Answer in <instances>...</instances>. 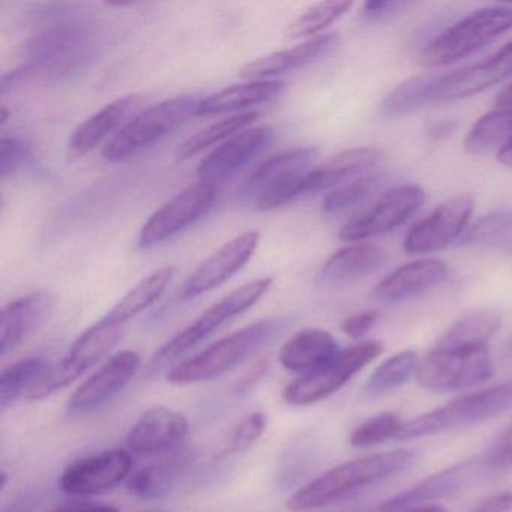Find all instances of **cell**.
Masks as SVG:
<instances>
[{
	"instance_id": "1",
	"label": "cell",
	"mask_w": 512,
	"mask_h": 512,
	"mask_svg": "<svg viewBox=\"0 0 512 512\" xmlns=\"http://www.w3.org/2000/svg\"><path fill=\"white\" fill-rule=\"evenodd\" d=\"M101 50L103 35L97 23L67 17L49 23L29 38L25 65L38 82H65L88 71Z\"/></svg>"
},
{
	"instance_id": "2",
	"label": "cell",
	"mask_w": 512,
	"mask_h": 512,
	"mask_svg": "<svg viewBox=\"0 0 512 512\" xmlns=\"http://www.w3.org/2000/svg\"><path fill=\"white\" fill-rule=\"evenodd\" d=\"M415 461L416 452L407 451V449H395V451L380 452V454L347 461L326 470L325 473L299 488L287 500V508L293 512L325 508L365 488L380 484L397 473L406 472L415 464Z\"/></svg>"
},
{
	"instance_id": "3",
	"label": "cell",
	"mask_w": 512,
	"mask_h": 512,
	"mask_svg": "<svg viewBox=\"0 0 512 512\" xmlns=\"http://www.w3.org/2000/svg\"><path fill=\"white\" fill-rule=\"evenodd\" d=\"M287 325L289 320L286 317H272L250 323L179 362L166 374L167 382L173 385H193L215 379L247 361L257 350L281 334Z\"/></svg>"
},
{
	"instance_id": "4",
	"label": "cell",
	"mask_w": 512,
	"mask_h": 512,
	"mask_svg": "<svg viewBox=\"0 0 512 512\" xmlns=\"http://www.w3.org/2000/svg\"><path fill=\"white\" fill-rule=\"evenodd\" d=\"M271 277L259 278L242 284L238 289L232 290L226 296L215 302L214 305L203 311L190 325L185 326L178 334L173 335L169 341L160 347L149 362L148 374L155 376L164 368L175 364L185 353L211 337L224 323L230 322L235 317L241 316L245 311L256 305L271 289Z\"/></svg>"
},
{
	"instance_id": "5",
	"label": "cell",
	"mask_w": 512,
	"mask_h": 512,
	"mask_svg": "<svg viewBox=\"0 0 512 512\" xmlns=\"http://www.w3.org/2000/svg\"><path fill=\"white\" fill-rule=\"evenodd\" d=\"M199 98L179 95L142 110L103 148L104 160L121 163L142 154L196 116Z\"/></svg>"
},
{
	"instance_id": "6",
	"label": "cell",
	"mask_w": 512,
	"mask_h": 512,
	"mask_svg": "<svg viewBox=\"0 0 512 512\" xmlns=\"http://www.w3.org/2000/svg\"><path fill=\"white\" fill-rule=\"evenodd\" d=\"M512 31V7H488L449 26L422 49L419 64L445 67Z\"/></svg>"
},
{
	"instance_id": "7",
	"label": "cell",
	"mask_w": 512,
	"mask_h": 512,
	"mask_svg": "<svg viewBox=\"0 0 512 512\" xmlns=\"http://www.w3.org/2000/svg\"><path fill=\"white\" fill-rule=\"evenodd\" d=\"M383 152L376 148H353L340 152L320 166L313 167L286 187L266 194L254 202L257 211L269 212L283 208L296 200L335 190L355 176L362 175L382 163Z\"/></svg>"
},
{
	"instance_id": "8",
	"label": "cell",
	"mask_w": 512,
	"mask_h": 512,
	"mask_svg": "<svg viewBox=\"0 0 512 512\" xmlns=\"http://www.w3.org/2000/svg\"><path fill=\"white\" fill-rule=\"evenodd\" d=\"M509 409H512V382L463 395L445 406L410 419L404 422L397 439H418L452 428L478 424L496 418Z\"/></svg>"
},
{
	"instance_id": "9",
	"label": "cell",
	"mask_w": 512,
	"mask_h": 512,
	"mask_svg": "<svg viewBox=\"0 0 512 512\" xmlns=\"http://www.w3.org/2000/svg\"><path fill=\"white\" fill-rule=\"evenodd\" d=\"M493 376L488 344L434 347L421 361L416 380L428 391H463L487 382Z\"/></svg>"
},
{
	"instance_id": "10",
	"label": "cell",
	"mask_w": 512,
	"mask_h": 512,
	"mask_svg": "<svg viewBox=\"0 0 512 512\" xmlns=\"http://www.w3.org/2000/svg\"><path fill=\"white\" fill-rule=\"evenodd\" d=\"M121 328L122 326L112 325L104 319L89 326L71 344L64 358L50 365L43 379L26 395V400H44L70 386L74 380L79 379L89 368L112 352L113 347L121 340Z\"/></svg>"
},
{
	"instance_id": "11",
	"label": "cell",
	"mask_w": 512,
	"mask_h": 512,
	"mask_svg": "<svg viewBox=\"0 0 512 512\" xmlns=\"http://www.w3.org/2000/svg\"><path fill=\"white\" fill-rule=\"evenodd\" d=\"M380 341H361L341 350L334 359L317 370L301 374L284 389V400L290 406H311L343 388L355 374L382 353Z\"/></svg>"
},
{
	"instance_id": "12",
	"label": "cell",
	"mask_w": 512,
	"mask_h": 512,
	"mask_svg": "<svg viewBox=\"0 0 512 512\" xmlns=\"http://www.w3.org/2000/svg\"><path fill=\"white\" fill-rule=\"evenodd\" d=\"M215 197L217 190L214 185L200 181L179 191L143 224L139 235V247L142 250H149L155 245L175 238L211 211Z\"/></svg>"
},
{
	"instance_id": "13",
	"label": "cell",
	"mask_w": 512,
	"mask_h": 512,
	"mask_svg": "<svg viewBox=\"0 0 512 512\" xmlns=\"http://www.w3.org/2000/svg\"><path fill=\"white\" fill-rule=\"evenodd\" d=\"M424 190L415 184L400 185L383 194L376 203L340 229L341 241L359 242L397 229L424 203Z\"/></svg>"
},
{
	"instance_id": "14",
	"label": "cell",
	"mask_w": 512,
	"mask_h": 512,
	"mask_svg": "<svg viewBox=\"0 0 512 512\" xmlns=\"http://www.w3.org/2000/svg\"><path fill=\"white\" fill-rule=\"evenodd\" d=\"M259 241V232L248 230L221 245L182 283L178 292L179 301H191L223 286L250 262L251 257L256 253Z\"/></svg>"
},
{
	"instance_id": "15",
	"label": "cell",
	"mask_w": 512,
	"mask_h": 512,
	"mask_svg": "<svg viewBox=\"0 0 512 512\" xmlns=\"http://www.w3.org/2000/svg\"><path fill=\"white\" fill-rule=\"evenodd\" d=\"M131 467L130 451L106 449L71 463L59 478V487L68 496H98L130 478Z\"/></svg>"
},
{
	"instance_id": "16",
	"label": "cell",
	"mask_w": 512,
	"mask_h": 512,
	"mask_svg": "<svg viewBox=\"0 0 512 512\" xmlns=\"http://www.w3.org/2000/svg\"><path fill=\"white\" fill-rule=\"evenodd\" d=\"M139 353L122 350L110 356L89 379H86L68 400L71 415H88L106 406L119 392L127 388L140 370Z\"/></svg>"
},
{
	"instance_id": "17",
	"label": "cell",
	"mask_w": 512,
	"mask_h": 512,
	"mask_svg": "<svg viewBox=\"0 0 512 512\" xmlns=\"http://www.w3.org/2000/svg\"><path fill=\"white\" fill-rule=\"evenodd\" d=\"M472 212L473 199L469 194L446 200L409 230L404 239V251L425 254L443 250L463 235Z\"/></svg>"
},
{
	"instance_id": "18",
	"label": "cell",
	"mask_w": 512,
	"mask_h": 512,
	"mask_svg": "<svg viewBox=\"0 0 512 512\" xmlns=\"http://www.w3.org/2000/svg\"><path fill=\"white\" fill-rule=\"evenodd\" d=\"M274 139L271 127H254L230 137L223 145L206 155L197 166V178L209 185H218L235 176Z\"/></svg>"
},
{
	"instance_id": "19",
	"label": "cell",
	"mask_w": 512,
	"mask_h": 512,
	"mask_svg": "<svg viewBox=\"0 0 512 512\" xmlns=\"http://www.w3.org/2000/svg\"><path fill=\"white\" fill-rule=\"evenodd\" d=\"M146 98L140 94L125 95L89 116L71 134L68 157L79 160L91 154L101 143H109L131 119L142 112Z\"/></svg>"
},
{
	"instance_id": "20",
	"label": "cell",
	"mask_w": 512,
	"mask_h": 512,
	"mask_svg": "<svg viewBox=\"0 0 512 512\" xmlns=\"http://www.w3.org/2000/svg\"><path fill=\"white\" fill-rule=\"evenodd\" d=\"M190 431L184 413L169 407L155 406L143 412L127 434L130 452L157 455L175 451Z\"/></svg>"
},
{
	"instance_id": "21",
	"label": "cell",
	"mask_w": 512,
	"mask_h": 512,
	"mask_svg": "<svg viewBox=\"0 0 512 512\" xmlns=\"http://www.w3.org/2000/svg\"><path fill=\"white\" fill-rule=\"evenodd\" d=\"M511 76L512 41H509L487 61L443 74L434 94V101L449 103L475 97Z\"/></svg>"
},
{
	"instance_id": "22",
	"label": "cell",
	"mask_w": 512,
	"mask_h": 512,
	"mask_svg": "<svg viewBox=\"0 0 512 512\" xmlns=\"http://www.w3.org/2000/svg\"><path fill=\"white\" fill-rule=\"evenodd\" d=\"M338 43L340 37L335 32L317 35L292 49L269 53L248 62L239 70L238 76L247 80H268L281 74L292 73L331 55L337 49Z\"/></svg>"
},
{
	"instance_id": "23",
	"label": "cell",
	"mask_w": 512,
	"mask_h": 512,
	"mask_svg": "<svg viewBox=\"0 0 512 512\" xmlns=\"http://www.w3.org/2000/svg\"><path fill=\"white\" fill-rule=\"evenodd\" d=\"M446 277L448 266L440 260H416L395 269L374 287L371 296L380 304H400L440 286Z\"/></svg>"
},
{
	"instance_id": "24",
	"label": "cell",
	"mask_w": 512,
	"mask_h": 512,
	"mask_svg": "<svg viewBox=\"0 0 512 512\" xmlns=\"http://www.w3.org/2000/svg\"><path fill=\"white\" fill-rule=\"evenodd\" d=\"M317 157L319 151L316 148H293L269 158L248 176L242 196L256 202L260 197L286 187L313 169Z\"/></svg>"
},
{
	"instance_id": "25",
	"label": "cell",
	"mask_w": 512,
	"mask_h": 512,
	"mask_svg": "<svg viewBox=\"0 0 512 512\" xmlns=\"http://www.w3.org/2000/svg\"><path fill=\"white\" fill-rule=\"evenodd\" d=\"M53 298L49 292H34L14 299L0 313V353L2 356L22 346L49 317Z\"/></svg>"
},
{
	"instance_id": "26",
	"label": "cell",
	"mask_w": 512,
	"mask_h": 512,
	"mask_svg": "<svg viewBox=\"0 0 512 512\" xmlns=\"http://www.w3.org/2000/svg\"><path fill=\"white\" fill-rule=\"evenodd\" d=\"M386 259V251L377 245H349L326 260L317 275V283L323 287L346 286L382 268Z\"/></svg>"
},
{
	"instance_id": "27",
	"label": "cell",
	"mask_w": 512,
	"mask_h": 512,
	"mask_svg": "<svg viewBox=\"0 0 512 512\" xmlns=\"http://www.w3.org/2000/svg\"><path fill=\"white\" fill-rule=\"evenodd\" d=\"M337 340L325 329L307 328L293 334L281 346L278 361L286 370L307 374L340 353Z\"/></svg>"
},
{
	"instance_id": "28",
	"label": "cell",
	"mask_w": 512,
	"mask_h": 512,
	"mask_svg": "<svg viewBox=\"0 0 512 512\" xmlns=\"http://www.w3.org/2000/svg\"><path fill=\"white\" fill-rule=\"evenodd\" d=\"M473 467L475 464L464 461V463L455 464L442 472L434 473L419 484L413 485L409 490L383 502L380 505V511H409V509L428 506L425 503L431 502V500L442 499L449 494H454L455 491L463 487L469 476L473 475Z\"/></svg>"
},
{
	"instance_id": "29",
	"label": "cell",
	"mask_w": 512,
	"mask_h": 512,
	"mask_svg": "<svg viewBox=\"0 0 512 512\" xmlns=\"http://www.w3.org/2000/svg\"><path fill=\"white\" fill-rule=\"evenodd\" d=\"M286 91V83L278 80H251L242 85L221 89L200 100L196 116H215L238 112L277 100Z\"/></svg>"
},
{
	"instance_id": "30",
	"label": "cell",
	"mask_w": 512,
	"mask_h": 512,
	"mask_svg": "<svg viewBox=\"0 0 512 512\" xmlns=\"http://www.w3.org/2000/svg\"><path fill=\"white\" fill-rule=\"evenodd\" d=\"M173 274H175V269L170 266L152 272L151 275L136 284L103 319L112 325L124 326L125 323L148 310L163 296L172 281Z\"/></svg>"
},
{
	"instance_id": "31",
	"label": "cell",
	"mask_w": 512,
	"mask_h": 512,
	"mask_svg": "<svg viewBox=\"0 0 512 512\" xmlns=\"http://www.w3.org/2000/svg\"><path fill=\"white\" fill-rule=\"evenodd\" d=\"M442 77L443 74L439 73L422 74L400 83L383 98L380 113L389 119H401L412 115L428 101H434V94Z\"/></svg>"
},
{
	"instance_id": "32",
	"label": "cell",
	"mask_w": 512,
	"mask_h": 512,
	"mask_svg": "<svg viewBox=\"0 0 512 512\" xmlns=\"http://www.w3.org/2000/svg\"><path fill=\"white\" fill-rule=\"evenodd\" d=\"M187 463V457L181 455L143 467L128 478V491L142 500L161 499L170 493Z\"/></svg>"
},
{
	"instance_id": "33",
	"label": "cell",
	"mask_w": 512,
	"mask_h": 512,
	"mask_svg": "<svg viewBox=\"0 0 512 512\" xmlns=\"http://www.w3.org/2000/svg\"><path fill=\"white\" fill-rule=\"evenodd\" d=\"M50 362L41 356L20 359L5 368L0 376V410L5 412L19 398L25 397L43 379L50 368Z\"/></svg>"
},
{
	"instance_id": "34",
	"label": "cell",
	"mask_w": 512,
	"mask_h": 512,
	"mask_svg": "<svg viewBox=\"0 0 512 512\" xmlns=\"http://www.w3.org/2000/svg\"><path fill=\"white\" fill-rule=\"evenodd\" d=\"M500 316L493 310H475L461 316L449 326L439 338L436 347L475 346L488 344L490 338L499 331Z\"/></svg>"
},
{
	"instance_id": "35",
	"label": "cell",
	"mask_w": 512,
	"mask_h": 512,
	"mask_svg": "<svg viewBox=\"0 0 512 512\" xmlns=\"http://www.w3.org/2000/svg\"><path fill=\"white\" fill-rule=\"evenodd\" d=\"M512 137V107L496 109L482 116L467 134L464 148L472 155H485L502 149Z\"/></svg>"
},
{
	"instance_id": "36",
	"label": "cell",
	"mask_w": 512,
	"mask_h": 512,
	"mask_svg": "<svg viewBox=\"0 0 512 512\" xmlns=\"http://www.w3.org/2000/svg\"><path fill=\"white\" fill-rule=\"evenodd\" d=\"M259 118L257 112L238 113V115L229 116V118L221 119V121L214 122L208 125L203 130L197 131L190 139L185 140L178 151H176V158L178 161H187L190 158L196 157L200 152L217 143L226 142L230 137L236 136L241 131L247 130L250 125Z\"/></svg>"
},
{
	"instance_id": "37",
	"label": "cell",
	"mask_w": 512,
	"mask_h": 512,
	"mask_svg": "<svg viewBox=\"0 0 512 512\" xmlns=\"http://www.w3.org/2000/svg\"><path fill=\"white\" fill-rule=\"evenodd\" d=\"M352 8V2L347 0H334V2H320L308 8L301 16L284 29V38L287 40H299V38H314L325 31L332 23L337 22L347 11Z\"/></svg>"
},
{
	"instance_id": "38",
	"label": "cell",
	"mask_w": 512,
	"mask_h": 512,
	"mask_svg": "<svg viewBox=\"0 0 512 512\" xmlns=\"http://www.w3.org/2000/svg\"><path fill=\"white\" fill-rule=\"evenodd\" d=\"M419 364L421 361L412 350L395 353L373 371L365 385V392L370 395H379L394 391L395 388L406 383L413 374L416 376Z\"/></svg>"
},
{
	"instance_id": "39",
	"label": "cell",
	"mask_w": 512,
	"mask_h": 512,
	"mask_svg": "<svg viewBox=\"0 0 512 512\" xmlns=\"http://www.w3.org/2000/svg\"><path fill=\"white\" fill-rule=\"evenodd\" d=\"M383 182L385 178L382 175H367L340 185L323 200V214L338 215L361 205L368 197L373 196L374 191L382 187Z\"/></svg>"
},
{
	"instance_id": "40",
	"label": "cell",
	"mask_w": 512,
	"mask_h": 512,
	"mask_svg": "<svg viewBox=\"0 0 512 512\" xmlns=\"http://www.w3.org/2000/svg\"><path fill=\"white\" fill-rule=\"evenodd\" d=\"M512 235V209L491 212L479 218L467 232L461 236L460 245L464 247H484L496 245Z\"/></svg>"
},
{
	"instance_id": "41",
	"label": "cell",
	"mask_w": 512,
	"mask_h": 512,
	"mask_svg": "<svg viewBox=\"0 0 512 512\" xmlns=\"http://www.w3.org/2000/svg\"><path fill=\"white\" fill-rule=\"evenodd\" d=\"M404 422L395 413L385 412L362 422L350 434L349 443L355 448L379 445L386 440L397 439Z\"/></svg>"
},
{
	"instance_id": "42",
	"label": "cell",
	"mask_w": 512,
	"mask_h": 512,
	"mask_svg": "<svg viewBox=\"0 0 512 512\" xmlns=\"http://www.w3.org/2000/svg\"><path fill=\"white\" fill-rule=\"evenodd\" d=\"M268 427V415L262 410L250 413L245 416L238 427L233 430L232 437H230L229 452H242L250 449Z\"/></svg>"
},
{
	"instance_id": "43",
	"label": "cell",
	"mask_w": 512,
	"mask_h": 512,
	"mask_svg": "<svg viewBox=\"0 0 512 512\" xmlns=\"http://www.w3.org/2000/svg\"><path fill=\"white\" fill-rule=\"evenodd\" d=\"M29 158V148L17 137H4L0 142V178L7 179L22 169Z\"/></svg>"
},
{
	"instance_id": "44",
	"label": "cell",
	"mask_w": 512,
	"mask_h": 512,
	"mask_svg": "<svg viewBox=\"0 0 512 512\" xmlns=\"http://www.w3.org/2000/svg\"><path fill=\"white\" fill-rule=\"evenodd\" d=\"M485 463L496 469L512 467V425L493 443L485 457Z\"/></svg>"
},
{
	"instance_id": "45",
	"label": "cell",
	"mask_w": 512,
	"mask_h": 512,
	"mask_svg": "<svg viewBox=\"0 0 512 512\" xmlns=\"http://www.w3.org/2000/svg\"><path fill=\"white\" fill-rule=\"evenodd\" d=\"M406 7L407 2H395V0L379 2V0H374V2L364 4L361 13L362 17H364L367 22L380 23L397 16V14L401 13Z\"/></svg>"
},
{
	"instance_id": "46",
	"label": "cell",
	"mask_w": 512,
	"mask_h": 512,
	"mask_svg": "<svg viewBox=\"0 0 512 512\" xmlns=\"http://www.w3.org/2000/svg\"><path fill=\"white\" fill-rule=\"evenodd\" d=\"M379 320V313L374 310L362 311V313L353 314V316L347 317L343 323H341V331L344 334L349 335L350 338L364 337Z\"/></svg>"
},
{
	"instance_id": "47",
	"label": "cell",
	"mask_w": 512,
	"mask_h": 512,
	"mask_svg": "<svg viewBox=\"0 0 512 512\" xmlns=\"http://www.w3.org/2000/svg\"><path fill=\"white\" fill-rule=\"evenodd\" d=\"M512 508V491H500L482 500L470 512H506Z\"/></svg>"
},
{
	"instance_id": "48",
	"label": "cell",
	"mask_w": 512,
	"mask_h": 512,
	"mask_svg": "<svg viewBox=\"0 0 512 512\" xmlns=\"http://www.w3.org/2000/svg\"><path fill=\"white\" fill-rule=\"evenodd\" d=\"M50 512H119V509L109 503H76Z\"/></svg>"
},
{
	"instance_id": "49",
	"label": "cell",
	"mask_w": 512,
	"mask_h": 512,
	"mask_svg": "<svg viewBox=\"0 0 512 512\" xmlns=\"http://www.w3.org/2000/svg\"><path fill=\"white\" fill-rule=\"evenodd\" d=\"M266 368H268V362H257V364L242 377L241 382H239V389H250L251 386L256 385V383L262 379L263 374H265Z\"/></svg>"
},
{
	"instance_id": "50",
	"label": "cell",
	"mask_w": 512,
	"mask_h": 512,
	"mask_svg": "<svg viewBox=\"0 0 512 512\" xmlns=\"http://www.w3.org/2000/svg\"><path fill=\"white\" fill-rule=\"evenodd\" d=\"M497 109H509L512 107V82L500 91L496 98Z\"/></svg>"
},
{
	"instance_id": "51",
	"label": "cell",
	"mask_w": 512,
	"mask_h": 512,
	"mask_svg": "<svg viewBox=\"0 0 512 512\" xmlns=\"http://www.w3.org/2000/svg\"><path fill=\"white\" fill-rule=\"evenodd\" d=\"M497 160L506 167H512V137L505 143L502 149L497 152Z\"/></svg>"
},
{
	"instance_id": "52",
	"label": "cell",
	"mask_w": 512,
	"mask_h": 512,
	"mask_svg": "<svg viewBox=\"0 0 512 512\" xmlns=\"http://www.w3.org/2000/svg\"><path fill=\"white\" fill-rule=\"evenodd\" d=\"M401 512H445V509L436 505L421 506V508L409 509V511Z\"/></svg>"
},
{
	"instance_id": "53",
	"label": "cell",
	"mask_w": 512,
	"mask_h": 512,
	"mask_svg": "<svg viewBox=\"0 0 512 512\" xmlns=\"http://www.w3.org/2000/svg\"><path fill=\"white\" fill-rule=\"evenodd\" d=\"M0 121H2V127L8 122V109L5 106L2 107V119Z\"/></svg>"
}]
</instances>
